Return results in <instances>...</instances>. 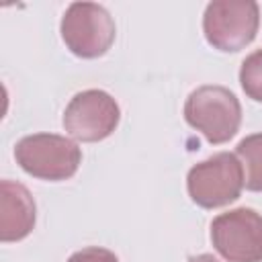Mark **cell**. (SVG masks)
<instances>
[{"label":"cell","mask_w":262,"mask_h":262,"mask_svg":"<svg viewBox=\"0 0 262 262\" xmlns=\"http://www.w3.org/2000/svg\"><path fill=\"white\" fill-rule=\"evenodd\" d=\"M260 27V8L254 0H215L203 14V33L211 47L233 53L250 45Z\"/></svg>","instance_id":"cell-3"},{"label":"cell","mask_w":262,"mask_h":262,"mask_svg":"<svg viewBox=\"0 0 262 262\" xmlns=\"http://www.w3.org/2000/svg\"><path fill=\"white\" fill-rule=\"evenodd\" d=\"M59 31L66 47L82 59L104 55L117 37L113 16L104 6L94 2L70 4L61 16Z\"/></svg>","instance_id":"cell-5"},{"label":"cell","mask_w":262,"mask_h":262,"mask_svg":"<svg viewBox=\"0 0 262 262\" xmlns=\"http://www.w3.org/2000/svg\"><path fill=\"white\" fill-rule=\"evenodd\" d=\"M235 156L244 168V186L252 192H262V133L244 137Z\"/></svg>","instance_id":"cell-9"},{"label":"cell","mask_w":262,"mask_h":262,"mask_svg":"<svg viewBox=\"0 0 262 262\" xmlns=\"http://www.w3.org/2000/svg\"><path fill=\"white\" fill-rule=\"evenodd\" d=\"M211 244L229 262H262V215L248 207L217 215Z\"/></svg>","instance_id":"cell-6"},{"label":"cell","mask_w":262,"mask_h":262,"mask_svg":"<svg viewBox=\"0 0 262 262\" xmlns=\"http://www.w3.org/2000/svg\"><path fill=\"white\" fill-rule=\"evenodd\" d=\"M186 188L192 203L203 209L225 207L242 194L244 168L235 154L219 151L188 170Z\"/></svg>","instance_id":"cell-4"},{"label":"cell","mask_w":262,"mask_h":262,"mask_svg":"<svg viewBox=\"0 0 262 262\" xmlns=\"http://www.w3.org/2000/svg\"><path fill=\"white\" fill-rule=\"evenodd\" d=\"M14 158L29 176L49 182L72 178L82 164L80 147L72 139L55 133H33L23 137L14 145Z\"/></svg>","instance_id":"cell-2"},{"label":"cell","mask_w":262,"mask_h":262,"mask_svg":"<svg viewBox=\"0 0 262 262\" xmlns=\"http://www.w3.org/2000/svg\"><path fill=\"white\" fill-rule=\"evenodd\" d=\"M188 262H219V260L213 258L211 254H199V256H190Z\"/></svg>","instance_id":"cell-12"},{"label":"cell","mask_w":262,"mask_h":262,"mask_svg":"<svg viewBox=\"0 0 262 262\" xmlns=\"http://www.w3.org/2000/svg\"><path fill=\"white\" fill-rule=\"evenodd\" d=\"M121 108L117 100L104 90L78 92L63 111V129L78 141L94 143L106 139L119 125Z\"/></svg>","instance_id":"cell-7"},{"label":"cell","mask_w":262,"mask_h":262,"mask_svg":"<svg viewBox=\"0 0 262 262\" xmlns=\"http://www.w3.org/2000/svg\"><path fill=\"white\" fill-rule=\"evenodd\" d=\"M186 123L201 131L209 143L229 141L242 125V104L237 96L215 84H205L192 90L184 102Z\"/></svg>","instance_id":"cell-1"},{"label":"cell","mask_w":262,"mask_h":262,"mask_svg":"<svg viewBox=\"0 0 262 262\" xmlns=\"http://www.w3.org/2000/svg\"><path fill=\"white\" fill-rule=\"evenodd\" d=\"M239 84L248 98L262 102V49L250 53L239 68Z\"/></svg>","instance_id":"cell-10"},{"label":"cell","mask_w":262,"mask_h":262,"mask_svg":"<svg viewBox=\"0 0 262 262\" xmlns=\"http://www.w3.org/2000/svg\"><path fill=\"white\" fill-rule=\"evenodd\" d=\"M68 262H119V258L115 256V252L106 250V248H98V246H90V248H82L78 252H74Z\"/></svg>","instance_id":"cell-11"},{"label":"cell","mask_w":262,"mask_h":262,"mask_svg":"<svg viewBox=\"0 0 262 262\" xmlns=\"http://www.w3.org/2000/svg\"><path fill=\"white\" fill-rule=\"evenodd\" d=\"M35 227V201L29 188L14 180L0 182V239L20 242Z\"/></svg>","instance_id":"cell-8"}]
</instances>
